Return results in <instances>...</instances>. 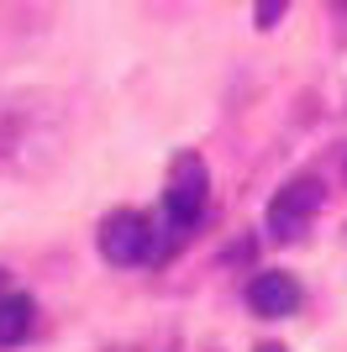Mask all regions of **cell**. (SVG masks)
<instances>
[{"mask_svg":"<svg viewBox=\"0 0 347 352\" xmlns=\"http://www.w3.org/2000/svg\"><path fill=\"white\" fill-rule=\"evenodd\" d=\"M205 195H211V174H205L200 153H179L169 168V190H163V210L179 226H195L205 216Z\"/></svg>","mask_w":347,"mask_h":352,"instance_id":"2","label":"cell"},{"mask_svg":"<svg viewBox=\"0 0 347 352\" xmlns=\"http://www.w3.org/2000/svg\"><path fill=\"white\" fill-rule=\"evenodd\" d=\"M321 200H326V190H321L316 179H289L284 190L274 195V206H269V232L279 242H300L311 232V221H316Z\"/></svg>","mask_w":347,"mask_h":352,"instance_id":"3","label":"cell"},{"mask_svg":"<svg viewBox=\"0 0 347 352\" xmlns=\"http://www.w3.org/2000/svg\"><path fill=\"white\" fill-rule=\"evenodd\" d=\"M258 352H289V347H279V342H263V347Z\"/></svg>","mask_w":347,"mask_h":352,"instance_id":"7","label":"cell"},{"mask_svg":"<svg viewBox=\"0 0 347 352\" xmlns=\"http://www.w3.org/2000/svg\"><path fill=\"white\" fill-rule=\"evenodd\" d=\"M0 294H6V274H0Z\"/></svg>","mask_w":347,"mask_h":352,"instance_id":"8","label":"cell"},{"mask_svg":"<svg viewBox=\"0 0 347 352\" xmlns=\"http://www.w3.org/2000/svg\"><path fill=\"white\" fill-rule=\"evenodd\" d=\"M101 252H105V263H116V268L153 263V216H143V210H111L101 221Z\"/></svg>","mask_w":347,"mask_h":352,"instance_id":"1","label":"cell"},{"mask_svg":"<svg viewBox=\"0 0 347 352\" xmlns=\"http://www.w3.org/2000/svg\"><path fill=\"white\" fill-rule=\"evenodd\" d=\"M247 310L269 316V321H284V316L300 310V284L289 279V274H279V268H263L258 279L247 284Z\"/></svg>","mask_w":347,"mask_h":352,"instance_id":"4","label":"cell"},{"mask_svg":"<svg viewBox=\"0 0 347 352\" xmlns=\"http://www.w3.org/2000/svg\"><path fill=\"white\" fill-rule=\"evenodd\" d=\"M342 174H347V158H342Z\"/></svg>","mask_w":347,"mask_h":352,"instance_id":"10","label":"cell"},{"mask_svg":"<svg viewBox=\"0 0 347 352\" xmlns=\"http://www.w3.org/2000/svg\"><path fill=\"white\" fill-rule=\"evenodd\" d=\"M332 6H347V0H332Z\"/></svg>","mask_w":347,"mask_h":352,"instance_id":"9","label":"cell"},{"mask_svg":"<svg viewBox=\"0 0 347 352\" xmlns=\"http://www.w3.org/2000/svg\"><path fill=\"white\" fill-rule=\"evenodd\" d=\"M284 6H289V0H253V21H258L263 32H269V27H279Z\"/></svg>","mask_w":347,"mask_h":352,"instance_id":"6","label":"cell"},{"mask_svg":"<svg viewBox=\"0 0 347 352\" xmlns=\"http://www.w3.org/2000/svg\"><path fill=\"white\" fill-rule=\"evenodd\" d=\"M32 316H37V305H32L27 294H16V289L0 294V347H16V342L27 337Z\"/></svg>","mask_w":347,"mask_h":352,"instance_id":"5","label":"cell"}]
</instances>
